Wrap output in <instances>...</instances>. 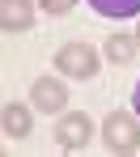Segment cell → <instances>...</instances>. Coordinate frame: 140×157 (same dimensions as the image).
<instances>
[{
	"mask_svg": "<svg viewBox=\"0 0 140 157\" xmlns=\"http://www.w3.org/2000/svg\"><path fill=\"white\" fill-rule=\"evenodd\" d=\"M89 136H93V123H89L85 110H68V115H59V123H55V144H59V149H85Z\"/></svg>",
	"mask_w": 140,
	"mask_h": 157,
	"instance_id": "obj_3",
	"label": "cell"
},
{
	"mask_svg": "<svg viewBox=\"0 0 140 157\" xmlns=\"http://www.w3.org/2000/svg\"><path fill=\"white\" fill-rule=\"evenodd\" d=\"M93 4V13H102V17H136L140 13V0H89Z\"/></svg>",
	"mask_w": 140,
	"mask_h": 157,
	"instance_id": "obj_7",
	"label": "cell"
},
{
	"mask_svg": "<svg viewBox=\"0 0 140 157\" xmlns=\"http://www.w3.org/2000/svg\"><path fill=\"white\" fill-rule=\"evenodd\" d=\"M102 144H106V153H136L140 149V123H136V115L111 110L106 123H102Z\"/></svg>",
	"mask_w": 140,
	"mask_h": 157,
	"instance_id": "obj_1",
	"label": "cell"
},
{
	"mask_svg": "<svg viewBox=\"0 0 140 157\" xmlns=\"http://www.w3.org/2000/svg\"><path fill=\"white\" fill-rule=\"evenodd\" d=\"M136 43H140V30H136Z\"/></svg>",
	"mask_w": 140,
	"mask_h": 157,
	"instance_id": "obj_11",
	"label": "cell"
},
{
	"mask_svg": "<svg viewBox=\"0 0 140 157\" xmlns=\"http://www.w3.org/2000/svg\"><path fill=\"white\" fill-rule=\"evenodd\" d=\"M132 102H136V119H140V85H136V94H132Z\"/></svg>",
	"mask_w": 140,
	"mask_h": 157,
	"instance_id": "obj_10",
	"label": "cell"
},
{
	"mask_svg": "<svg viewBox=\"0 0 140 157\" xmlns=\"http://www.w3.org/2000/svg\"><path fill=\"white\" fill-rule=\"evenodd\" d=\"M68 9H72V0H43V13H51V17L68 13Z\"/></svg>",
	"mask_w": 140,
	"mask_h": 157,
	"instance_id": "obj_9",
	"label": "cell"
},
{
	"mask_svg": "<svg viewBox=\"0 0 140 157\" xmlns=\"http://www.w3.org/2000/svg\"><path fill=\"white\" fill-rule=\"evenodd\" d=\"M55 68L72 81H93L98 77V51L89 43H68L55 51Z\"/></svg>",
	"mask_w": 140,
	"mask_h": 157,
	"instance_id": "obj_2",
	"label": "cell"
},
{
	"mask_svg": "<svg viewBox=\"0 0 140 157\" xmlns=\"http://www.w3.org/2000/svg\"><path fill=\"white\" fill-rule=\"evenodd\" d=\"M132 55H136V43H132L127 34H111V38H106V59H115V64H132Z\"/></svg>",
	"mask_w": 140,
	"mask_h": 157,
	"instance_id": "obj_8",
	"label": "cell"
},
{
	"mask_svg": "<svg viewBox=\"0 0 140 157\" xmlns=\"http://www.w3.org/2000/svg\"><path fill=\"white\" fill-rule=\"evenodd\" d=\"M0 26L4 34H21L34 26V0H4L0 4Z\"/></svg>",
	"mask_w": 140,
	"mask_h": 157,
	"instance_id": "obj_5",
	"label": "cell"
},
{
	"mask_svg": "<svg viewBox=\"0 0 140 157\" xmlns=\"http://www.w3.org/2000/svg\"><path fill=\"white\" fill-rule=\"evenodd\" d=\"M0 123H4V136H13V140H26V136H30V128H34V115H30V106L9 102Z\"/></svg>",
	"mask_w": 140,
	"mask_h": 157,
	"instance_id": "obj_6",
	"label": "cell"
},
{
	"mask_svg": "<svg viewBox=\"0 0 140 157\" xmlns=\"http://www.w3.org/2000/svg\"><path fill=\"white\" fill-rule=\"evenodd\" d=\"M30 102L38 106L43 115H59L64 102H68V89H64V81H55V77H38L30 85Z\"/></svg>",
	"mask_w": 140,
	"mask_h": 157,
	"instance_id": "obj_4",
	"label": "cell"
}]
</instances>
